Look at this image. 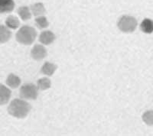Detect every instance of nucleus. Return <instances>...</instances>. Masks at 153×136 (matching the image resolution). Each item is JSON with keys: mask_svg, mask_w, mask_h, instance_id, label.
Here are the masks:
<instances>
[{"mask_svg": "<svg viewBox=\"0 0 153 136\" xmlns=\"http://www.w3.org/2000/svg\"><path fill=\"white\" fill-rule=\"evenodd\" d=\"M11 32L7 27L0 24V44L7 42L11 38Z\"/></svg>", "mask_w": 153, "mask_h": 136, "instance_id": "obj_10", "label": "nucleus"}, {"mask_svg": "<svg viewBox=\"0 0 153 136\" xmlns=\"http://www.w3.org/2000/svg\"><path fill=\"white\" fill-rule=\"evenodd\" d=\"M143 119H144L145 122H146V124L152 126V125L153 120L152 112V111H149V112H146V113L144 114V115H143Z\"/></svg>", "mask_w": 153, "mask_h": 136, "instance_id": "obj_18", "label": "nucleus"}, {"mask_svg": "<svg viewBox=\"0 0 153 136\" xmlns=\"http://www.w3.org/2000/svg\"><path fill=\"white\" fill-rule=\"evenodd\" d=\"M6 84L9 86V87L12 88V89H16V88L19 87L21 84V80L16 75L13 74V73H11L8 76L7 80H6Z\"/></svg>", "mask_w": 153, "mask_h": 136, "instance_id": "obj_9", "label": "nucleus"}, {"mask_svg": "<svg viewBox=\"0 0 153 136\" xmlns=\"http://www.w3.org/2000/svg\"><path fill=\"white\" fill-rule=\"evenodd\" d=\"M51 81L48 78H42L38 81V89L41 90H45L51 87Z\"/></svg>", "mask_w": 153, "mask_h": 136, "instance_id": "obj_16", "label": "nucleus"}, {"mask_svg": "<svg viewBox=\"0 0 153 136\" xmlns=\"http://www.w3.org/2000/svg\"><path fill=\"white\" fill-rule=\"evenodd\" d=\"M5 24L8 28H12V29H16L20 25V21L16 16H9L7 19L5 20Z\"/></svg>", "mask_w": 153, "mask_h": 136, "instance_id": "obj_14", "label": "nucleus"}, {"mask_svg": "<svg viewBox=\"0 0 153 136\" xmlns=\"http://www.w3.org/2000/svg\"><path fill=\"white\" fill-rule=\"evenodd\" d=\"M31 110V106L23 100L16 99L9 105L8 112L12 116L18 119H23L28 115Z\"/></svg>", "mask_w": 153, "mask_h": 136, "instance_id": "obj_1", "label": "nucleus"}, {"mask_svg": "<svg viewBox=\"0 0 153 136\" xmlns=\"http://www.w3.org/2000/svg\"><path fill=\"white\" fill-rule=\"evenodd\" d=\"M11 97V91L5 86L0 84V105H5Z\"/></svg>", "mask_w": 153, "mask_h": 136, "instance_id": "obj_7", "label": "nucleus"}, {"mask_svg": "<svg viewBox=\"0 0 153 136\" xmlns=\"http://www.w3.org/2000/svg\"><path fill=\"white\" fill-rule=\"evenodd\" d=\"M140 28L143 31V32L147 34H150L152 32V20L148 19V18H146V19L143 20V21L142 22L141 26H140Z\"/></svg>", "mask_w": 153, "mask_h": 136, "instance_id": "obj_15", "label": "nucleus"}, {"mask_svg": "<svg viewBox=\"0 0 153 136\" xmlns=\"http://www.w3.org/2000/svg\"><path fill=\"white\" fill-rule=\"evenodd\" d=\"M54 40H55V35L50 31H45L42 32L39 37V41L41 43L45 45L51 44Z\"/></svg>", "mask_w": 153, "mask_h": 136, "instance_id": "obj_6", "label": "nucleus"}, {"mask_svg": "<svg viewBox=\"0 0 153 136\" xmlns=\"http://www.w3.org/2000/svg\"><path fill=\"white\" fill-rule=\"evenodd\" d=\"M18 14L21 17L23 21H27L31 17V13L30 9L27 6H22L18 9Z\"/></svg>", "mask_w": 153, "mask_h": 136, "instance_id": "obj_12", "label": "nucleus"}, {"mask_svg": "<svg viewBox=\"0 0 153 136\" xmlns=\"http://www.w3.org/2000/svg\"><path fill=\"white\" fill-rule=\"evenodd\" d=\"M38 96V87L32 84H25L20 89V96L25 100H36Z\"/></svg>", "mask_w": 153, "mask_h": 136, "instance_id": "obj_4", "label": "nucleus"}, {"mask_svg": "<svg viewBox=\"0 0 153 136\" xmlns=\"http://www.w3.org/2000/svg\"><path fill=\"white\" fill-rule=\"evenodd\" d=\"M56 69H57V66H56L55 64L49 63V62H46V63L42 66L41 72H42L43 74H45V75L47 76H51L53 73H54Z\"/></svg>", "mask_w": 153, "mask_h": 136, "instance_id": "obj_11", "label": "nucleus"}, {"mask_svg": "<svg viewBox=\"0 0 153 136\" xmlns=\"http://www.w3.org/2000/svg\"><path fill=\"white\" fill-rule=\"evenodd\" d=\"M15 8L13 0H0V14L12 12Z\"/></svg>", "mask_w": 153, "mask_h": 136, "instance_id": "obj_8", "label": "nucleus"}, {"mask_svg": "<svg viewBox=\"0 0 153 136\" xmlns=\"http://www.w3.org/2000/svg\"><path fill=\"white\" fill-rule=\"evenodd\" d=\"M35 23L36 25L39 28H45L48 26V21L45 16H39L35 18Z\"/></svg>", "mask_w": 153, "mask_h": 136, "instance_id": "obj_17", "label": "nucleus"}, {"mask_svg": "<svg viewBox=\"0 0 153 136\" xmlns=\"http://www.w3.org/2000/svg\"><path fill=\"white\" fill-rule=\"evenodd\" d=\"M31 56L32 57L33 59L36 60V61H41V60L44 59L47 56L46 48L44 46L37 44L31 50Z\"/></svg>", "mask_w": 153, "mask_h": 136, "instance_id": "obj_5", "label": "nucleus"}, {"mask_svg": "<svg viewBox=\"0 0 153 136\" xmlns=\"http://www.w3.org/2000/svg\"><path fill=\"white\" fill-rule=\"evenodd\" d=\"M31 12L33 13L34 16H39L45 13V9L43 4L36 3L31 6Z\"/></svg>", "mask_w": 153, "mask_h": 136, "instance_id": "obj_13", "label": "nucleus"}, {"mask_svg": "<svg viewBox=\"0 0 153 136\" xmlns=\"http://www.w3.org/2000/svg\"><path fill=\"white\" fill-rule=\"evenodd\" d=\"M37 36V32L32 27L25 26L22 27L16 33V40L19 43L25 45H30L35 41Z\"/></svg>", "mask_w": 153, "mask_h": 136, "instance_id": "obj_2", "label": "nucleus"}, {"mask_svg": "<svg viewBox=\"0 0 153 136\" xmlns=\"http://www.w3.org/2000/svg\"><path fill=\"white\" fill-rule=\"evenodd\" d=\"M137 27V21L132 16H123L118 21V28L126 33L134 32Z\"/></svg>", "mask_w": 153, "mask_h": 136, "instance_id": "obj_3", "label": "nucleus"}]
</instances>
